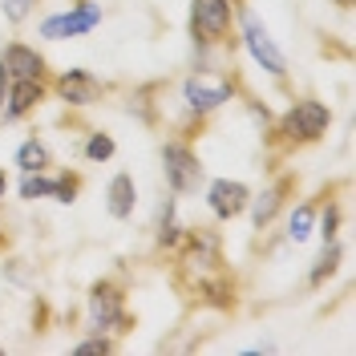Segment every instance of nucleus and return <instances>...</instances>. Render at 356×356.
Wrapping results in <instances>:
<instances>
[{"label":"nucleus","instance_id":"obj_1","mask_svg":"<svg viewBox=\"0 0 356 356\" xmlns=\"http://www.w3.org/2000/svg\"><path fill=\"white\" fill-rule=\"evenodd\" d=\"M332 126V110L324 106V102H316V97H300V102H291V110L275 122V142L284 146V150H296V146H308V142H320L324 134Z\"/></svg>","mask_w":356,"mask_h":356},{"label":"nucleus","instance_id":"obj_2","mask_svg":"<svg viewBox=\"0 0 356 356\" xmlns=\"http://www.w3.org/2000/svg\"><path fill=\"white\" fill-rule=\"evenodd\" d=\"M86 320L89 332H126L130 328V316H126V296L113 280H97L89 288L86 300Z\"/></svg>","mask_w":356,"mask_h":356},{"label":"nucleus","instance_id":"obj_3","mask_svg":"<svg viewBox=\"0 0 356 356\" xmlns=\"http://www.w3.org/2000/svg\"><path fill=\"white\" fill-rule=\"evenodd\" d=\"M235 8L239 4H231V0H191V37H195V44L211 49V44L227 41Z\"/></svg>","mask_w":356,"mask_h":356},{"label":"nucleus","instance_id":"obj_4","mask_svg":"<svg viewBox=\"0 0 356 356\" xmlns=\"http://www.w3.org/2000/svg\"><path fill=\"white\" fill-rule=\"evenodd\" d=\"M239 29H243V44H247V53L255 57V65L264 69V73H271V77H284V73H288V57H284V49L271 41L267 24L259 21L247 4H239Z\"/></svg>","mask_w":356,"mask_h":356},{"label":"nucleus","instance_id":"obj_5","mask_svg":"<svg viewBox=\"0 0 356 356\" xmlns=\"http://www.w3.org/2000/svg\"><path fill=\"white\" fill-rule=\"evenodd\" d=\"M162 175H166V186H170L175 195H195V191H199L202 162H199V154L191 150V142L170 138V142L162 146Z\"/></svg>","mask_w":356,"mask_h":356},{"label":"nucleus","instance_id":"obj_6","mask_svg":"<svg viewBox=\"0 0 356 356\" xmlns=\"http://www.w3.org/2000/svg\"><path fill=\"white\" fill-rule=\"evenodd\" d=\"M231 97H235V81H227V77H211L207 69L191 73V77L182 81V102H186V110H195V113L219 110L222 102H231Z\"/></svg>","mask_w":356,"mask_h":356},{"label":"nucleus","instance_id":"obj_7","mask_svg":"<svg viewBox=\"0 0 356 356\" xmlns=\"http://www.w3.org/2000/svg\"><path fill=\"white\" fill-rule=\"evenodd\" d=\"M102 24V4H77L69 13H57V17H44L41 21V37L49 41H69V37H86Z\"/></svg>","mask_w":356,"mask_h":356},{"label":"nucleus","instance_id":"obj_8","mask_svg":"<svg viewBox=\"0 0 356 356\" xmlns=\"http://www.w3.org/2000/svg\"><path fill=\"white\" fill-rule=\"evenodd\" d=\"M247 202H251V191L243 182H235V178H215L207 186V207H211V215L219 222H231L239 215H247Z\"/></svg>","mask_w":356,"mask_h":356},{"label":"nucleus","instance_id":"obj_9","mask_svg":"<svg viewBox=\"0 0 356 356\" xmlns=\"http://www.w3.org/2000/svg\"><path fill=\"white\" fill-rule=\"evenodd\" d=\"M0 69L8 73V81H44V57L33 49V44L24 41H13L4 44V53H0Z\"/></svg>","mask_w":356,"mask_h":356},{"label":"nucleus","instance_id":"obj_10","mask_svg":"<svg viewBox=\"0 0 356 356\" xmlns=\"http://www.w3.org/2000/svg\"><path fill=\"white\" fill-rule=\"evenodd\" d=\"M53 93H57L65 106H93V102H102V81H97L89 69H65V73L53 81Z\"/></svg>","mask_w":356,"mask_h":356},{"label":"nucleus","instance_id":"obj_11","mask_svg":"<svg viewBox=\"0 0 356 356\" xmlns=\"http://www.w3.org/2000/svg\"><path fill=\"white\" fill-rule=\"evenodd\" d=\"M44 93H49V86H44V81H8L0 122H21L24 113H33L44 102Z\"/></svg>","mask_w":356,"mask_h":356},{"label":"nucleus","instance_id":"obj_12","mask_svg":"<svg viewBox=\"0 0 356 356\" xmlns=\"http://www.w3.org/2000/svg\"><path fill=\"white\" fill-rule=\"evenodd\" d=\"M291 191V178H284V182H275V186H267L264 195H255V199L247 202V211H251V227L255 231H264L267 222L280 215V207H284V195Z\"/></svg>","mask_w":356,"mask_h":356},{"label":"nucleus","instance_id":"obj_13","mask_svg":"<svg viewBox=\"0 0 356 356\" xmlns=\"http://www.w3.org/2000/svg\"><path fill=\"white\" fill-rule=\"evenodd\" d=\"M134 202H138V186H134V175H113L110 178V191H106V207H110L113 219H130L134 215Z\"/></svg>","mask_w":356,"mask_h":356},{"label":"nucleus","instance_id":"obj_14","mask_svg":"<svg viewBox=\"0 0 356 356\" xmlns=\"http://www.w3.org/2000/svg\"><path fill=\"white\" fill-rule=\"evenodd\" d=\"M340 259H344V247L336 243V239H332V243H324V255H320L316 267L308 271V288H320L324 280H332L336 267H340Z\"/></svg>","mask_w":356,"mask_h":356},{"label":"nucleus","instance_id":"obj_15","mask_svg":"<svg viewBox=\"0 0 356 356\" xmlns=\"http://www.w3.org/2000/svg\"><path fill=\"white\" fill-rule=\"evenodd\" d=\"M49 162H53V154H49L44 142H37V138L21 142V150H17V166L21 170H49Z\"/></svg>","mask_w":356,"mask_h":356},{"label":"nucleus","instance_id":"obj_16","mask_svg":"<svg viewBox=\"0 0 356 356\" xmlns=\"http://www.w3.org/2000/svg\"><path fill=\"white\" fill-rule=\"evenodd\" d=\"M312 227H316V202H300L288 219V239L291 243H304L312 235Z\"/></svg>","mask_w":356,"mask_h":356},{"label":"nucleus","instance_id":"obj_17","mask_svg":"<svg viewBox=\"0 0 356 356\" xmlns=\"http://www.w3.org/2000/svg\"><path fill=\"white\" fill-rule=\"evenodd\" d=\"M21 199L24 202L53 199V178L44 175V170H24V178H21Z\"/></svg>","mask_w":356,"mask_h":356},{"label":"nucleus","instance_id":"obj_18","mask_svg":"<svg viewBox=\"0 0 356 356\" xmlns=\"http://www.w3.org/2000/svg\"><path fill=\"white\" fill-rule=\"evenodd\" d=\"M77 195H81V175L61 170V175L53 178V199H57V202H73Z\"/></svg>","mask_w":356,"mask_h":356},{"label":"nucleus","instance_id":"obj_19","mask_svg":"<svg viewBox=\"0 0 356 356\" xmlns=\"http://www.w3.org/2000/svg\"><path fill=\"white\" fill-rule=\"evenodd\" d=\"M113 138L110 134H89V142H86V158L89 162H106V158H113Z\"/></svg>","mask_w":356,"mask_h":356},{"label":"nucleus","instance_id":"obj_20","mask_svg":"<svg viewBox=\"0 0 356 356\" xmlns=\"http://www.w3.org/2000/svg\"><path fill=\"white\" fill-rule=\"evenodd\" d=\"M113 348H118V344L110 340V332H93L89 340H81L73 353H77V356H102V353H113Z\"/></svg>","mask_w":356,"mask_h":356},{"label":"nucleus","instance_id":"obj_21","mask_svg":"<svg viewBox=\"0 0 356 356\" xmlns=\"http://www.w3.org/2000/svg\"><path fill=\"white\" fill-rule=\"evenodd\" d=\"M33 8H37V0H0V13H4L13 24H24Z\"/></svg>","mask_w":356,"mask_h":356},{"label":"nucleus","instance_id":"obj_22","mask_svg":"<svg viewBox=\"0 0 356 356\" xmlns=\"http://www.w3.org/2000/svg\"><path fill=\"white\" fill-rule=\"evenodd\" d=\"M320 235H324V243H332L340 235V207L336 202H328V211L320 215Z\"/></svg>","mask_w":356,"mask_h":356},{"label":"nucleus","instance_id":"obj_23","mask_svg":"<svg viewBox=\"0 0 356 356\" xmlns=\"http://www.w3.org/2000/svg\"><path fill=\"white\" fill-rule=\"evenodd\" d=\"M4 191H8V178H4V170H0V199H4Z\"/></svg>","mask_w":356,"mask_h":356},{"label":"nucleus","instance_id":"obj_24","mask_svg":"<svg viewBox=\"0 0 356 356\" xmlns=\"http://www.w3.org/2000/svg\"><path fill=\"white\" fill-rule=\"evenodd\" d=\"M336 4H340V8H353V0H336Z\"/></svg>","mask_w":356,"mask_h":356},{"label":"nucleus","instance_id":"obj_25","mask_svg":"<svg viewBox=\"0 0 356 356\" xmlns=\"http://www.w3.org/2000/svg\"><path fill=\"white\" fill-rule=\"evenodd\" d=\"M0 243H4V227H0Z\"/></svg>","mask_w":356,"mask_h":356},{"label":"nucleus","instance_id":"obj_26","mask_svg":"<svg viewBox=\"0 0 356 356\" xmlns=\"http://www.w3.org/2000/svg\"><path fill=\"white\" fill-rule=\"evenodd\" d=\"M0 353H4V348H0Z\"/></svg>","mask_w":356,"mask_h":356}]
</instances>
